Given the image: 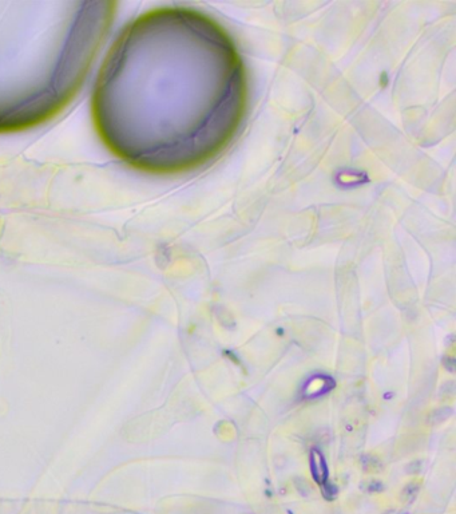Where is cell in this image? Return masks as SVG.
Listing matches in <instances>:
<instances>
[{
    "label": "cell",
    "instance_id": "1",
    "mask_svg": "<svg viewBox=\"0 0 456 514\" xmlns=\"http://www.w3.org/2000/svg\"><path fill=\"white\" fill-rule=\"evenodd\" d=\"M180 51L181 44L162 42L150 15L143 16L118 39L97 82L94 116L103 141L142 169L174 170L198 162L195 130H205L220 106L241 112L240 65L220 70L237 59L209 67L198 63L205 55L199 54L190 65L195 52Z\"/></svg>",
    "mask_w": 456,
    "mask_h": 514
},
{
    "label": "cell",
    "instance_id": "2",
    "mask_svg": "<svg viewBox=\"0 0 456 514\" xmlns=\"http://www.w3.org/2000/svg\"><path fill=\"white\" fill-rule=\"evenodd\" d=\"M335 387H336V380L331 375L314 374L305 380V383L300 390V398L304 400L321 398L324 395L329 394Z\"/></svg>",
    "mask_w": 456,
    "mask_h": 514
},
{
    "label": "cell",
    "instance_id": "3",
    "mask_svg": "<svg viewBox=\"0 0 456 514\" xmlns=\"http://www.w3.org/2000/svg\"><path fill=\"white\" fill-rule=\"evenodd\" d=\"M309 469H310L313 481L320 486H323L329 481V469H328L327 459L323 453L316 447L309 451Z\"/></svg>",
    "mask_w": 456,
    "mask_h": 514
},
{
    "label": "cell",
    "instance_id": "4",
    "mask_svg": "<svg viewBox=\"0 0 456 514\" xmlns=\"http://www.w3.org/2000/svg\"><path fill=\"white\" fill-rule=\"evenodd\" d=\"M452 408L444 406V407H439L436 410H433L431 414L428 415V423L431 426H436L442 422L447 421L448 418L452 415Z\"/></svg>",
    "mask_w": 456,
    "mask_h": 514
},
{
    "label": "cell",
    "instance_id": "5",
    "mask_svg": "<svg viewBox=\"0 0 456 514\" xmlns=\"http://www.w3.org/2000/svg\"><path fill=\"white\" fill-rule=\"evenodd\" d=\"M360 463H361V468H363L365 473H378L382 469L381 461L369 454L361 455Z\"/></svg>",
    "mask_w": 456,
    "mask_h": 514
},
{
    "label": "cell",
    "instance_id": "6",
    "mask_svg": "<svg viewBox=\"0 0 456 514\" xmlns=\"http://www.w3.org/2000/svg\"><path fill=\"white\" fill-rule=\"evenodd\" d=\"M420 491V483L419 482H410L408 485L404 486V489L401 490V500L404 501L406 504H412L418 496H419Z\"/></svg>",
    "mask_w": 456,
    "mask_h": 514
},
{
    "label": "cell",
    "instance_id": "7",
    "mask_svg": "<svg viewBox=\"0 0 456 514\" xmlns=\"http://www.w3.org/2000/svg\"><path fill=\"white\" fill-rule=\"evenodd\" d=\"M361 490H364L365 493H380V491L384 490V485H382L381 481H378V479H372V481H365L364 483H361L360 486Z\"/></svg>",
    "mask_w": 456,
    "mask_h": 514
},
{
    "label": "cell",
    "instance_id": "8",
    "mask_svg": "<svg viewBox=\"0 0 456 514\" xmlns=\"http://www.w3.org/2000/svg\"><path fill=\"white\" fill-rule=\"evenodd\" d=\"M321 490H323V496L325 497L327 500H333V498L339 494V489H337L336 485L329 481H328L325 485L321 486Z\"/></svg>",
    "mask_w": 456,
    "mask_h": 514
},
{
    "label": "cell",
    "instance_id": "9",
    "mask_svg": "<svg viewBox=\"0 0 456 514\" xmlns=\"http://www.w3.org/2000/svg\"><path fill=\"white\" fill-rule=\"evenodd\" d=\"M442 363H443V367H444V368H446V370H447L448 372H451V374H454V372H455V371H456V359H455V357L448 356V355H446V356H443Z\"/></svg>",
    "mask_w": 456,
    "mask_h": 514
},
{
    "label": "cell",
    "instance_id": "10",
    "mask_svg": "<svg viewBox=\"0 0 456 514\" xmlns=\"http://www.w3.org/2000/svg\"><path fill=\"white\" fill-rule=\"evenodd\" d=\"M455 394V382H447L440 389V396H452Z\"/></svg>",
    "mask_w": 456,
    "mask_h": 514
},
{
    "label": "cell",
    "instance_id": "11",
    "mask_svg": "<svg viewBox=\"0 0 456 514\" xmlns=\"http://www.w3.org/2000/svg\"><path fill=\"white\" fill-rule=\"evenodd\" d=\"M421 468H423V462L418 459V461H414V462L408 463L406 470L408 474H418V473L421 472Z\"/></svg>",
    "mask_w": 456,
    "mask_h": 514
}]
</instances>
